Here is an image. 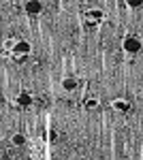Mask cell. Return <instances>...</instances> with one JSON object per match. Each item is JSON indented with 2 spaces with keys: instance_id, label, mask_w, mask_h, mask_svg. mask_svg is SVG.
<instances>
[{
  "instance_id": "30bf717a",
  "label": "cell",
  "mask_w": 143,
  "mask_h": 160,
  "mask_svg": "<svg viewBox=\"0 0 143 160\" xmlns=\"http://www.w3.org/2000/svg\"><path fill=\"white\" fill-rule=\"evenodd\" d=\"M143 4V0H130V2H128V7H141Z\"/></svg>"
},
{
  "instance_id": "52a82bcc",
  "label": "cell",
  "mask_w": 143,
  "mask_h": 160,
  "mask_svg": "<svg viewBox=\"0 0 143 160\" xmlns=\"http://www.w3.org/2000/svg\"><path fill=\"white\" fill-rule=\"evenodd\" d=\"M24 141H26L24 135H15L13 137V143H15V145H24Z\"/></svg>"
},
{
  "instance_id": "ba28073f",
  "label": "cell",
  "mask_w": 143,
  "mask_h": 160,
  "mask_svg": "<svg viewBox=\"0 0 143 160\" xmlns=\"http://www.w3.org/2000/svg\"><path fill=\"white\" fill-rule=\"evenodd\" d=\"M88 17H90V19H100L103 13H100V11H90V13H88Z\"/></svg>"
},
{
  "instance_id": "277c9868",
  "label": "cell",
  "mask_w": 143,
  "mask_h": 160,
  "mask_svg": "<svg viewBox=\"0 0 143 160\" xmlns=\"http://www.w3.org/2000/svg\"><path fill=\"white\" fill-rule=\"evenodd\" d=\"M30 102H32V98H30L28 94H19V98H17V105H19V107H28Z\"/></svg>"
},
{
  "instance_id": "8fae6325",
  "label": "cell",
  "mask_w": 143,
  "mask_h": 160,
  "mask_svg": "<svg viewBox=\"0 0 143 160\" xmlns=\"http://www.w3.org/2000/svg\"><path fill=\"white\" fill-rule=\"evenodd\" d=\"M2 160H11V158H9V156H7V154H4V156H2Z\"/></svg>"
},
{
  "instance_id": "9c48e42d",
  "label": "cell",
  "mask_w": 143,
  "mask_h": 160,
  "mask_svg": "<svg viewBox=\"0 0 143 160\" xmlns=\"http://www.w3.org/2000/svg\"><path fill=\"white\" fill-rule=\"evenodd\" d=\"M85 107H88V109H94V107H96V100H92V98L85 100Z\"/></svg>"
},
{
  "instance_id": "5b68a950",
  "label": "cell",
  "mask_w": 143,
  "mask_h": 160,
  "mask_svg": "<svg viewBox=\"0 0 143 160\" xmlns=\"http://www.w3.org/2000/svg\"><path fill=\"white\" fill-rule=\"evenodd\" d=\"M115 109H120V111H128V105H126L124 100H115Z\"/></svg>"
},
{
  "instance_id": "7a4b0ae2",
  "label": "cell",
  "mask_w": 143,
  "mask_h": 160,
  "mask_svg": "<svg viewBox=\"0 0 143 160\" xmlns=\"http://www.w3.org/2000/svg\"><path fill=\"white\" fill-rule=\"evenodd\" d=\"M26 11H28V13H41V11H43V4H41V2H36V0L26 2Z\"/></svg>"
},
{
  "instance_id": "8992f818",
  "label": "cell",
  "mask_w": 143,
  "mask_h": 160,
  "mask_svg": "<svg viewBox=\"0 0 143 160\" xmlns=\"http://www.w3.org/2000/svg\"><path fill=\"white\" fill-rule=\"evenodd\" d=\"M64 88H69V90H75V88H77V81H75V79H66V81H64Z\"/></svg>"
},
{
  "instance_id": "6da1fadb",
  "label": "cell",
  "mask_w": 143,
  "mask_h": 160,
  "mask_svg": "<svg viewBox=\"0 0 143 160\" xmlns=\"http://www.w3.org/2000/svg\"><path fill=\"white\" fill-rule=\"evenodd\" d=\"M124 49L130 51V53L139 51V49H141V41H139V38H135V37H128L126 41H124Z\"/></svg>"
},
{
  "instance_id": "3957f363",
  "label": "cell",
  "mask_w": 143,
  "mask_h": 160,
  "mask_svg": "<svg viewBox=\"0 0 143 160\" xmlns=\"http://www.w3.org/2000/svg\"><path fill=\"white\" fill-rule=\"evenodd\" d=\"M28 51H30V45L24 43V41H19V43L15 45V53H17V56H26Z\"/></svg>"
}]
</instances>
